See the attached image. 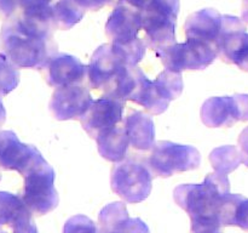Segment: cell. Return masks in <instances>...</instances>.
<instances>
[{
  "instance_id": "obj_1",
  "label": "cell",
  "mask_w": 248,
  "mask_h": 233,
  "mask_svg": "<svg viewBox=\"0 0 248 233\" xmlns=\"http://www.w3.org/2000/svg\"><path fill=\"white\" fill-rule=\"evenodd\" d=\"M229 188L227 174L213 172L203 183L181 184L174 189V200L191 220V233L220 227V208Z\"/></svg>"
},
{
  "instance_id": "obj_2",
  "label": "cell",
  "mask_w": 248,
  "mask_h": 233,
  "mask_svg": "<svg viewBox=\"0 0 248 233\" xmlns=\"http://www.w3.org/2000/svg\"><path fill=\"white\" fill-rule=\"evenodd\" d=\"M183 91L181 72L165 69L152 82L138 67H131V85L126 100L144 107L152 114H161L172 100Z\"/></svg>"
},
{
  "instance_id": "obj_3",
  "label": "cell",
  "mask_w": 248,
  "mask_h": 233,
  "mask_svg": "<svg viewBox=\"0 0 248 233\" xmlns=\"http://www.w3.org/2000/svg\"><path fill=\"white\" fill-rule=\"evenodd\" d=\"M87 78L94 90H102L103 97L126 101L131 80V67L114 51L111 45H102L93 52Z\"/></svg>"
},
{
  "instance_id": "obj_4",
  "label": "cell",
  "mask_w": 248,
  "mask_h": 233,
  "mask_svg": "<svg viewBox=\"0 0 248 233\" xmlns=\"http://www.w3.org/2000/svg\"><path fill=\"white\" fill-rule=\"evenodd\" d=\"M22 201L31 214L45 215L58 205V194L53 187L55 171L43 159L24 172Z\"/></svg>"
},
{
  "instance_id": "obj_5",
  "label": "cell",
  "mask_w": 248,
  "mask_h": 233,
  "mask_svg": "<svg viewBox=\"0 0 248 233\" xmlns=\"http://www.w3.org/2000/svg\"><path fill=\"white\" fill-rule=\"evenodd\" d=\"M200 160L201 155L196 148L160 141L153 146L148 158V167L156 176L169 177L177 172L196 169Z\"/></svg>"
},
{
  "instance_id": "obj_6",
  "label": "cell",
  "mask_w": 248,
  "mask_h": 233,
  "mask_svg": "<svg viewBox=\"0 0 248 233\" xmlns=\"http://www.w3.org/2000/svg\"><path fill=\"white\" fill-rule=\"evenodd\" d=\"M166 69L182 72L186 69H205L217 58L218 51L215 45L188 39L186 43L172 44L157 51Z\"/></svg>"
},
{
  "instance_id": "obj_7",
  "label": "cell",
  "mask_w": 248,
  "mask_h": 233,
  "mask_svg": "<svg viewBox=\"0 0 248 233\" xmlns=\"http://www.w3.org/2000/svg\"><path fill=\"white\" fill-rule=\"evenodd\" d=\"M111 189L127 203H140L152 191V174L142 163L124 162L113 167Z\"/></svg>"
},
{
  "instance_id": "obj_8",
  "label": "cell",
  "mask_w": 248,
  "mask_h": 233,
  "mask_svg": "<svg viewBox=\"0 0 248 233\" xmlns=\"http://www.w3.org/2000/svg\"><path fill=\"white\" fill-rule=\"evenodd\" d=\"M201 116L210 128L232 126L237 121H248V95L212 97L203 104Z\"/></svg>"
},
{
  "instance_id": "obj_9",
  "label": "cell",
  "mask_w": 248,
  "mask_h": 233,
  "mask_svg": "<svg viewBox=\"0 0 248 233\" xmlns=\"http://www.w3.org/2000/svg\"><path fill=\"white\" fill-rule=\"evenodd\" d=\"M124 104L125 101L111 97L93 100L84 116L80 118L84 130L94 140L108 133L124 121Z\"/></svg>"
},
{
  "instance_id": "obj_10",
  "label": "cell",
  "mask_w": 248,
  "mask_h": 233,
  "mask_svg": "<svg viewBox=\"0 0 248 233\" xmlns=\"http://www.w3.org/2000/svg\"><path fill=\"white\" fill-rule=\"evenodd\" d=\"M93 99L86 86L79 84L64 85L56 89L51 100L50 108L58 120L80 119L90 107Z\"/></svg>"
},
{
  "instance_id": "obj_11",
  "label": "cell",
  "mask_w": 248,
  "mask_h": 233,
  "mask_svg": "<svg viewBox=\"0 0 248 233\" xmlns=\"http://www.w3.org/2000/svg\"><path fill=\"white\" fill-rule=\"evenodd\" d=\"M44 68H46L45 79L51 86L56 87L79 84L87 75V67L78 58L64 53L53 55Z\"/></svg>"
},
{
  "instance_id": "obj_12",
  "label": "cell",
  "mask_w": 248,
  "mask_h": 233,
  "mask_svg": "<svg viewBox=\"0 0 248 233\" xmlns=\"http://www.w3.org/2000/svg\"><path fill=\"white\" fill-rule=\"evenodd\" d=\"M98 233H150L140 218L128 217L124 203H111L99 214Z\"/></svg>"
},
{
  "instance_id": "obj_13",
  "label": "cell",
  "mask_w": 248,
  "mask_h": 233,
  "mask_svg": "<svg viewBox=\"0 0 248 233\" xmlns=\"http://www.w3.org/2000/svg\"><path fill=\"white\" fill-rule=\"evenodd\" d=\"M222 27V16L217 11L206 10L195 14L186 26V38L203 41L217 48V39Z\"/></svg>"
},
{
  "instance_id": "obj_14",
  "label": "cell",
  "mask_w": 248,
  "mask_h": 233,
  "mask_svg": "<svg viewBox=\"0 0 248 233\" xmlns=\"http://www.w3.org/2000/svg\"><path fill=\"white\" fill-rule=\"evenodd\" d=\"M124 125L133 148L147 150L154 146V124L149 116L137 112L128 116Z\"/></svg>"
},
{
  "instance_id": "obj_15",
  "label": "cell",
  "mask_w": 248,
  "mask_h": 233,
  "mask_svg": "<svg viewBox=\"0 0 248 233\" xmlns=\"http://www.w3.org/2000/svg\"><path fill=\"white\" fill-rule=\"evenodd\" d=\"M101 155L110 162H120L126 157V150L130 143L124 121L108 133L96 138Z\"/></svg>"
},
{
  "instance_id": "obj_16",
  "label": "cell",
  "mask_w": 248,
  "mask_h": 233,
  "mask_svg": "<svg viewBox=\"0 0 248 233\" xmlns=\"http://www.w3.org/2000/svg\"><path fill=\"white\" fill-rule=\"evenodd\" d=\"M210 160L217 172L228 174L236 169L241 163L239 150L234 146H225L217 148L210 155Z\"/></svg>"
},
{
  "instance_id": "obj_17",
  "label": "cell",
  "mask_w": 248,
  "mask_h": 233,
  "mask_svg": "<svg viewBox=\"0 0 248 233\" xmlns=\"http://www.w3.org/2000/svg\"><path fill=\"white\" fill-rule=\"evenodd\" d=\"M63 233H98V231L91 218L84 215H77L65 222Z\"/></svg>"
},
{
  "instance_id": "obj_18",
  "label": "cell",
  "mask_w": 248,
  "mask_h": 233,
  "mask_svg": "<svg viewBox=\"0 0 248 233\" xmlns=\"http://www.w3.org/2000/svg\"><path fill=\"white\" fill-rule=\"evenodd\" d=\"M232 65H236L240 69L248 72V34L246 33L242 36L241 41L236 46L232 52L230 62Z\"/></svg>"
},
{
  "instance_id": "obj_19",
  "label": "cell",
  "mask_w": 248,
  "mask_h": 233,
  "mask_svg": "<svg viewBox=\"0 0 248 233\" xmlns=\"http://www.w3.org/2000/svg\"><path fill=\"white\" fill-rule=\"evenodd\" d=\"M234 225L240 226L244 230H248V199L244 198L240 201L235 214Z\"/></svg>"
},
{
  "instance_id": "obj_20",
  "label": "cell",
  "mask_w": 248,
  "mask_h": 233,
  "mask_svg": "<svg viewBox=\"0 0 248 233\" xmlns=\"http://www.w3.org/2000/svg\"><path fill=\"white\" fill-rule=\"evenodd\" d=\"M31 215V214H29V215L22 217L19 221H17L16 225L14 226L15 233H38V228L34 225Z\"/></svg>"
},
{
  "instance_id": "obj_21",
  "label": "cell",
  "mask_w": 248,
  "mask_h": 233,
  "mask_svg": "<svg viewBox=\"0 0 248 233\" xmlns=\"http://www.w3.org/2000/svg\"><path fill=\"white\" fill-rule=\"evenodd\" d=\"M240 155H241V163L248 167V126L241 133L239 137Z\"/></svg>"
},
{
  "instance_id": "obj_22",
  "label": "cell",
  "mask_w": 248,
  "mask_h": 233,
  "mask_svg": "<svg viewBox=\"0 0 248 233\" xmlns=\"http://www.w3.org/2000/svg\"><path fill=\"white\" fill-rule=\"evenodd\" d=\"M242 19L248 23V0H244L242 4Z\"/></svg>"
},
{
  "instance_id": "obj_23",
  "label": "cell",
  "mask_w": 248,
  "mask_h": 233,
  "mask_svg": "<svg viewBox=\"0 0 248 233\" xmlns=\"http://www.w3.org/2000/svg\"><path fill=\"white\" fill-rule=\"evenodd\" d=\"M198 233H222V232H219V228H213V230H205Z\"/></svg>"
}]
</instances>
